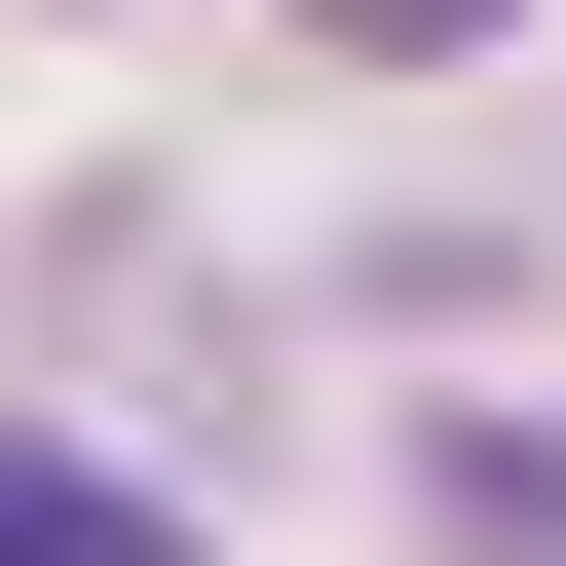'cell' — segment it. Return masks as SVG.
<instances>
[{
  "label": "cell",
  "mask_w": 566,
  "mask_h": 566,
  "mask_svg": "<svg viewBox=\"0 0 566 566\" xmlns=\"http://www.w3.org/2000/svg\"><path fill=\"white\" fill-rule=\"evenodd\" d=\"M0 566H189V528H151L114 453H0Z\"/></svg>",
  "instance_id": "cell-1"
},
{
  "label": "cell",
  "mask_w": 566,
  "mask_h": 566,
  "mask_svg": "<svg viewBox=\"0 0 566 566\" xmlns=\"http://www.w3.org/2000/svg\"><path fill=\"white\" fill-rule=\"evenodd\" d=\"M340 39H453V0H340Z\"/></svg>",
  "instance_id": "cell-2"
}]
</instances>
